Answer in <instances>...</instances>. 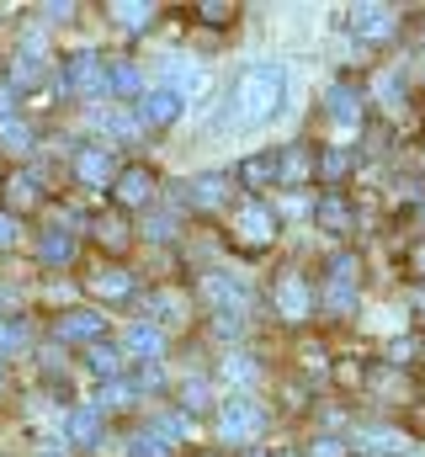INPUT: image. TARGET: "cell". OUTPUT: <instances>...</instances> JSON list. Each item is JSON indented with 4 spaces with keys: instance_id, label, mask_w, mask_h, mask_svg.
I'll list each match as a JSON object with an SVG mask.
<instances>
[{
    "instance_id": "obj_1",
    "label": "cell",
    "mask_w": 425,
    "mask_h": 457,
    "mask_svg": "<svg viewBox=\"0 0 425 457\" xmlns=\"http://www.w3.org/2000/svg\"><path fill=\"white\" fill-rule=\"evenodd\" d=\"M288 102H293V75H288V64L271 59V54L245 59V64L223 80V91H218V102H212L208 138H218V144L250 138V133L271 128L277 117L288 112Z\"/></svg>"
},
{
    "instance_id": "obj_2",
    "label": "cell",
    "mask_w": 425,
    "mask_h": 457,
    "mask_svg": "<svg viewBox=\"0 0 425 457\" xmlns=\"http://www.w3.org/2000/svg\"><path fill=\"white\" fill-rule=\"evenodd\" d=\"M203 298L212 303L218 325H245V314H250V277L245 271H212L203 282Z\"/></svg>"
},
{
    "instance_id": "obj_3",
    "label": "cell",
    "mask_w": 425,
    "mask_h": 457,
    "mask_svg": "<svg viewBox=\"0 0 425 457\" xmlns=\"http://www.w3.org/2000/svg\"><path fill=\"white\" fill-rule=\"evenodd\" d=\"M261 431H266V410H261L250 394H229V399L218 404V436H223L229 447H234V442L245 447V442H255Z\"/></svg>"
},
{
    "instance_id": "obj_4",
    "label": "cell",
    "mask_w": 425,
    "mask_h": 457,
    "mask_svg": "<svg viewBox=\"0 0 425 457\" xmlns=\"http://www.w3.org/2000/svg\"><path fill=\"white\" fill-rule=\"evenodd\" d=\"M64 86L80 91V96H102L106 91V59L96 54V48L70 54V64H64Z\"/></svg>"
},
{
    "instance_id": "obj_5",
    "label": "cell",
    "mask_w": 425,
    "mask_h": 457,
    "mask_svg": "<svg viewBox=\"0 0 425 457\" xmlns=\"http://www.w3.org/2000/svg\"><path fill=\"white\" fill-rule=\"evenodd\" d=\"M181 112H187V102H181L171 86H149V91L138 96V112L133 117H138V128H171Z\"/></svg>"
},
{
    "instance_id": "obj_6",
    "label": "cell",
    "mask_w": 425,
    "mask_h": 457,
    "mask_svg": "<svg viewBox=\"0 0 425 457\" xmlns=\"http://www.w3.org/2000/svg\"><path fill=\"white\" fill-rule=\"evenodd\" d=\"M154 86H171L181 102H192V96L208 86V70H203L197 59H181V54H176V59H160V80H154Z\"/></svg>"
},
{
    "instance_id": "obj_7",
    "label": "cell",
    "mask_w": 425,
    "mask_h": 457,
    "mask_svg": "<svg viewBox=\"0 0 425 457\" xmlns=\"http://www.w3.org/2000/svg\"><path fill=\"white\" fill-rule=\"evenodd\" d=\"M122 356H138V361H160V356H165V330H160V325H149V320L128 325V336H122Z\"/></svg>"
},
{
    "instance_id": "obj_8",
    "label": "cell",
    "mask_w": 425,
    "mask_h": 457,
    "mask_svg": "<svg viewBox=\"0 0 425 457\" xmlns=\"http://www.w3.org/2000/svg\"><path fill=\"white\" fill-rule=\"evenodd\" d=\"M234 234H239L245 245H266V239L277 234V219H271V208H261V203H245V208L234 213Z\"/></svg>"
},
{
    "instance_id": "obj_9",
    "label": "cell",
    "mask_w": 425,
    "mask_h": 457,
    "mask_svg": "<svg viewBox=\"0 0 425 457\" xmlns=\"http://www.w3.org/2000/svg\"><path fill=\"white\" fill-rule=\"evenodd\" d=\"M277 309H282V320H309V309H314V293H309V282L304 277H282V287H277Z\"/></svg>"
},
{
    "instance_id": "obj_10",
    "label": "cell",
    "mask_w": 425,
    "mask_h": 457,
    "mask_svg": "<svg viewBox=\"0 0 425 457\" xmlns=\"http://www.w3.org/2000/svg\"><path fill=\"white\" fill-rule=\"evenodd\" d=\"M102 330H106V320L96 314V309H75V314H64V320H59V341L96 345V341H102Z\"/></svg>"
},
{
    "instance_id": "obj_11",
    "label": "cell",
    "mask_w": 425,
    "mask_h": 457,
    "mask_svg": "<svg viewBox=\"0 0 425 457\" xmlns=\"http://www.w3.org/2000/svg\"><path fill=\"white\" fill-rule=\"evenodd\" d=\"M351 32L367 37V43H378V37L394 32V11H388V5H356V11H351Z\"/></svg>"
},
{
    "instance_id": "obj_12",
    "label": "cell",
    "mask_w": 425,
    "mask_h": 457,
    "mask_svg": "<svg viewBox=\"0 0 425 457\" xmlns=\"http://www.w3.org/2000/svg\"><path fill=\"white\" fill-rule=\"evenodd\" d=\"M324 102H329V122H335V133H351V128H356V117H362V96H356L351 86H329Z\"/></svg>"
},
{
    "instance_id": "obj_13",
    "label": "cell",
    "mask_w": 425,
    "mask_h": 457,
    "mask_svg": "<svg viewBox=\"0 0 425 457\" xmlns=\"http://www.w3.org/2000/svg\"><path fill=\"white\" fill-rule=\"evenodd\" d=\"M149 325H160V330L187 325V298H181V293H171V287H160V293L149 298Z\"/></svg>"
},
{
    "instance_id": "obj_14",
    "label": "cell",
    "mask_w": 425,
    "mask_h": 457,
    "mask_svg": "<svg viewBox=\"0 0 425 457\" xmlns=\"http://www.w3.org/2000/svg\"><path fill=\"white\" fill-rule=\"evenodd\" d=\"M64 436H70V442H80V447H102V410H96V404H86V410H70V420H64Z\"/></svg>"
},
{
    "instance_id": "obj_15",
    "label": "cell",
    "mask_w": 425,
    "mask_h": 457,
    "mask_svg": "<svg viewBox=\"0 0 425 457\" xmlns=\"http://www.w3.org/2000/svg\"><path fill=\"white\" fill-rule=\"evenodd\" d=\"M181 192H187V203H192V208H218V203L229 197V176H218V170H212V176H197V181H187Z\"/></svg>"
},
{
    "instance_id": "obj_16",
    "label": "cell",
    "mask_w": 425,
    "mask_h": 457,
    "mask_svg": "<svg viewBox=\"0 0 425 457\" xmlns=\"http://www.w3.org/2000/svg\"><path fill=\"white\" fill-rule=\"evenodd\" d=\"M106 91L112 96H144V70L138 64H106Z\"/></svg>"
},
{
    "instance_id": "obj_17",
    "label": "cell",
    "mask_w": 425,
    "mask_h": 457,
    "mask_svg": "<svg viewBox=\"0 0 425 457\" xmlns=\"http://www.w3.org/2000/svg\"><path fill=\"white\" fill-rule=\"evenodd\" d=\"M75 170H80V181H91V187H106V181H112V149H106V144L86 149V154L75 160Z\"/></svg>"
},
{
    "instance_id": "obj_18",
    "label": "cell",
    "mask_w": 425,
    "mask_h": 457,
    "mask_svg": "<svg viewBox=\"0 0 425 457\" xmlns=\"http://www.w3.org/2000/svg\"><path fill=\"white\" fill-rule=\"evenodd\" d=\"M149 192H154V176L149 170H122L117 176V203L138 208V203H149Z\"/></svg>"
},
{
    "instance_id": "obj_19",
    "label": "cell",
    "mask_w": 425,
    "mask_h": 457,
    "mask_svg": "<svg viewBox=\"0 0 425 457\" xmlns=\"http://www.w3.org/2000/svg\"><path fill=\"white\" fill-rule=\"evenodd\" d=\"M96 128H102L106 138H138V117L133 112H122V107H112V112H106V107H96Z\"/></svg>"
},
{
    "instance_id": "obj_20",
    "label": "cell",
    "mask_w": 425,
    "mask_h": 457,
    "mask_svg": "<svg viewBox=\"0 0 425 457\" xmlns=\"http://www.w3.org/2000/svg\"><path fill=\"white\" fill-rule=\"evenodd\" d=\"M91 372H96L102 383H112V378H122V345H106V341H96V345H91Z\"/></svg>"
},
{
    "instance_id": "obj_21",
    "label": "cell",
    "mask_w": 425,
    "mask_h": 457,
    "mask_svg": "<svg viewBox=\"0 0 425 457\" xmlns=\"http://www.w3.org/2000/svg\"><path fill=\"white\" fill-rule=\"evenodd\" d=\"M112 21H117L122 32H138V27L154 21V5H144V0H122V5H112Z\"/></svg>"
},
{
    "instance_id": "obj_22",
    "label": "cell",
    "mask_w": 425,
    "mask_h": 457,
    "mask_svg": "<svg viewBox=\"0 0 425 457\" xmlns=\"http://www.w3.org/2000/svg\"><path fill=\"white\" fill-rule=\"evenodd\" d=\"M261 378V367H255V356H223V383H234V388H250Z\"/></svg>"
},
{
    "instance_id": "obj_23",
    "label": "cell",
    "mask_w": 425,
    "mask_h": 457,
    "mask_svg": "<svg viewBox=\"0 0 425 457\" xmlns=\"http://www.w3.org/2000/svg\"><path fill=\"white\" fill-rule=\"evenodd\" d=\"M138 394H133V383L128 378H112V383H102V394H96V410H122V404H133Z\"/></svg>"
},
{
    "instance_id": "obj_24",
    "label": "cell",
    "mask_w": 425,
    "mask_h": 457,
    "mask_svg": "<svg viewBox=\"0 0 425 457\" xmlns=\"http://www.w3.org/2000/svg\"><path fill=\"white\" fill-rule=\"evenodd\" d=\"M149 431H154V436H160L165 447H171V442H187V436H192L187 415H154V420H149Z\"/></svg>"
},
{
    "instance_id": "obj_25",
    "label": "cell",
    "mask_w": 425,
    "mask_h": 457,
    "mask_svg": "<svg viewBox=\"0 0 425 457\" xmlns=\"http://www.w3.org/2000/svg\"><path fill=\"white\" fill-rule=\"evenodd\" d=\"M362 442H367V447H378V453H399V457H415V442H410V436H399V431H367Z\"/></svg>"
},
{
    "instance_id": "obj_26",
    "label": "cell",
    "mask_w": 425,
    "mask_h": 457,
    "mask_svg": "<svg viewBox=\"0 0 425 457\" xmlns=\"http://www.w3.org/2000/svg\"><path fill=\"white\" fill-rule=\"evenodd\" d=\"M102 298H128L133 293V277L128 271H96V282H91Z\"/></svg>"
},
{
    "instance_id": "obj_27",
    "label": "cell",
    "mask_w": 425,
    "mask_h": 457,
    "mask_svg": "<svg viewBox=\"0 0 425 457\" xmlns=\"http://www.w3.org/2000/svg\"><path fill=\"white\" fill-rule=\"evenodd\" d=\"M0 144H5L11 154H27V149H32V128L11 117V122H0Z\"/></svg>"
},
{
    "instance_id": "obj_28",
    "label": "cell",
    "mask_w": 425,
    "mask_h": 457,
    "mask_svg": "<svg viewBox=\"0 0 425 457\" xmlns=\"http://www.w3.org/2000/svg\"><path fill=\"white\" fill-rule=\"evenodd\" d=\"M122 453H128V457H171V447H165V442H160L154 431H138V436H133V442H128Z\"/></svg>"
},
{
    "instance_id": "obj_29",
    "label": "cell",
    "mask_w": 425,
    "mask_h": 457,
    "mask_svg": "<svg viewBox=\"0 0 425 457\" xmlns=\"http://www.w3.org/2000/svg\"><path fill=\"white\" fill-rule=\"evenodd\" d=\"M16 351H27V330L16 320H0V356H16Z\"/></svg>"
},
{
    "instance_id": "obj_30",
    "label": "cell",
    "mask_w": 425,
    "mask_h": 457,
    "mask_svg": "<svg viewBox=\"0 0 425 457\" xmlns=\"http://www.w3.org/2000/svg\"><path fill=\"white\" fill-rule=\"evenodd\" d=\"M43 255H48V261H70V255H75V239H64L59 228H48V234H43Z\"/></svg>"
},
{
    "instance_id": "obj_31",
    "label": "cell",
    "mask_w": 425,
    "mask_h": 457,
    "mask_svg": "<svg viewBox=\"0 0 425 457\" xmlns=\"http://www.w3.org/2000/svg\"><path fill=\"white\" fill-rule=\"evenodd\" d=\"M144 234H149V239H171V234H176V213H149Z\"/></svg>"
},
{
    "instance_id": "obj_32",
    "label": "cell",
    "mask_w": 425,
    "mask_h": 457,
    "mask_svg": "<svg viewBox=\"0 0 425 457\" xmlns=\"http://www.w3.org/2000/svg\"><path fill=\"white\" fill-rule=\"evenodd\" d=\"M160 383H165V367H160V361H144V372H138L133 394H144V388H160Z\"/></svg>"
},
{
    "instance_id": "obj_33",
    "label": "cell",
    "mask_w": 425,
    "mask_h": 457,
    "mask_svg": "<svg viewBox=\"0 0 425 457\" xmlns=\"http://www.w3.org/2000/svg\"><path fill=\"white\" fill-rule=\"evenodd\" d=\"M38 197V176H16L11 181V203H32Z\"/></svg>"
},
{
    "instance_id": "obj_34",
    "label": "cell",
    "mask_w": 425,
    "mask_h": 457,
    "mask_svg": "<svg viewBox=\"0 0 425 457\" xmlns=\"http://www.w3.org/2000/svg\"><path fill=\"white\" fill-rule=\"evenodd\" d=\"M181 399H187V410H197V404H208V383H203V378H192V383L181 388Z\"/></svg>"
},
{
    "instance_id": "obj_35",
    "label": "cell",
    "mask_w": 425,
    "mask_h": 457,
    "mask_svg": "<svg viewBox=\"0 0 425 457\" xmlns=\"http://www.w3.org/2000/svg\"><path fill=\"white\" fill-rule=\"evenodd\" d=\"M16 239H21V228H16V219H11V213H0V250H11Z\"/></svg>"
},
{
    "instance_id": "obj_36",
    "label": "cell",
    "mask_w": 425,
    "mask_h": 457,
    "mask_svg": "<svg viewBox=\"0 0 425 457\" xmlns=\"http://www.w3.org/2000/svg\"><path fill=\"white\" fill-rule=\"evenodd\" d=\"M319 219H324L329 228H346V208H340V203H324V208H319Z\"/></svg>"
},
{
    "instance_id": "obj_37",
    "label": "cell",
    "mask_w": 425,
    "mask_h": 457,
    "mask_svg": "<svg viewBox=\"0 0 425 457\" xmlns=\"http://www.w3.org/2000/svg\"><path fill=\"white\" fill-rule=\"evenodd\" d=\"M351 303H356V298H351V287H340V282H335V293H329V309H351Z\"/></svg>"
},
{
    "instance_id": "obj_38",
    "label": "cell",
    "mask_w": 425,
    "mask_h": 457,
    "mask_svg": "<svg viewBox=\"0 0 425 457\" xmlns=\"http://www.w3.org/2000/svg\"><path fill=\"white\" fill-rule=\"evenodd\" d=\"M340 453H346L340 442H324V436H319V442H314V453H309V457H340Z\"/></svg>"
},
{
    "instance_id": "obj_39",
    "label": "cell",
    "mask_w": 425,
    "mask_h": 457,
    "mask_svg": "<svg viewBox=\"0 0 425 457\" xmlns=\"http://www.w3.org/2000/svg\"><path fill=\"white\" fill-rule=\"evenodd\" d=\"M11 107H16V96H11V86H0V122H11Z\"/></svg>"
},
{
    "instance_id": "obj_40",
    "label": "cell",
    "mask_w": 425,
    "mask_h": 457,
    "mask_svg": "<svg viewBox=\"0 0 425 457\" xmlns=\"http://www.w3.org/2000/svg\"><path fill=\"white\" fill-rule=\"evenodd\" d=\"M378 96H383V102L394 107V102H399V80H383V86H378Z\"/></svg>"
},
{
    "instance_id": "obj_41",
    "label": "cell",
    "mask_w": 425,
    "mask_h": 457,
    "mask_svg": "<svg viewBox=\"0 0 425 457\" xmlns=\"http://www.w3.org/2000/svg\"><path fill=\"white\" fill-rule=\"evenodd\" d=\"M102 239L106 245H117V239H128V234H122V224H102Z\"/></svg>"
},
{
    "instance_id": "obj_42",
    "label": "cell",
    "mask_w": 425,
    "mask_h": 457,
    "mask_svg": "<svg viewBox=\"0 0 425 457\" xmlns=\"http://www.w3.org/2000/svg\"><path fill=\"white\" fill-rule=\"evenodd\" d=\"M410 303H415V314H421V320H425V287H421V293H415V298H410Z\"/></svg>"
},
{
    "instance_id": "obj_43",
    "label": "cell",
    "mask_w": 425,
    "mask_h": 457,
    "mask_svg": "<svg viewBox=\"0 0 425 457\" xmlns=\"http://www.w3.org/2000/svg\"><path fill=\"white\" fill-rule=\"evenodd\" d=\"M421 271H425V250H421Z\"/></svg>"
},
{
    "instance_id": "obj_44",
    "label": "cell",
    "mask_w": 425,
    "mask_h": 457,
    "mask_svg": "<svg viewBox=\"0 0 425 457\" xmlns=\"http://www.w3.org/2000/svg\"><path fill=\"white\" fill-rule=\"evenodd\" d=\"M250 457H266V453H250Z\"/></svg>"
}]
</instances>
